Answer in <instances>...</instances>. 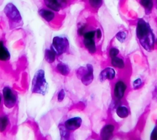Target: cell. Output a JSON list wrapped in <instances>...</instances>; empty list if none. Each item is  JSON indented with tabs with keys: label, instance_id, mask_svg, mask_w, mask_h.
<instances>
[{
	"label": "cell",
	"instance_id": "obj_1",
	"mask_svg": "<svg viewBox=\"0 0 157 140\" xmlns=\"http://www.w3.org/2000/svg\"><path fill=\"white\" fill-rule=\"evenodd\" d=\"M136 37L143 49L151 52L154 49L156 39L155 34L150 24L144 18H139L136 27Z\"/></svg>",
	"mask_w": 157,
	"mask_h": 140
},
{
	"label": "cell",
	"instance_id": "obj_2",
	"mask_svg": "<svg viewBox=\"0 0 157 140\" xmlns=\"http://www.w3.org/2000/svg\"><path fill=\"white\" fill-rule=\"evenodd\" d=\"M48 84L45 78V72L43 69L36 71L32 79L31 91L32 93L45 95L48 91Z\"/></svg>",
	"mask_w": 157,
	"mask_h": 140
},
{
	"label": "cell",
	"instance_id": "obj_3",
	"mask_svg": "<svg viewBox=\"0 0 157 140\" xmlns=\"http://www.w3.org/2000/svg\"><path fill=\"white\" fill-rule=\"evenodd\" d=\"M4 13L8 19L10 28H14L21 24L22 17L17 7L11 2L6 5L4 8Z\"/></svg>",
	"mask_w": 157,
	"mask_h": 140
},
{
	"label": "cell",
	"instance_id": "obj_4",
	"mask_svg": "<svg viewBox=\"0 0 157 140\" xmlns=\"http://www.w3.org/2000/svg\"><path fill=\"white\" fill-rule=\"evenodd\" d=\"M50 48L52 49L57 56L66 53L69 50V42L65 36H56L52 39Z\"/></svg>",
	"mask_w": 157,
	"mask_h": 140
},
{
	"label": "cell",
	"instance_id": "obj_5",
	"mask_svg": "<svg viewBox=\"0 0 157 140\" xmlns=\"http://www.w3.org/2000/svg\"><path fill=\"white\" fill-rule=\"evenodd\" d=\"M76 76L85 86L90 85L94 80V68L90 63L80 66L76 71Z\"/></svg>",
	"mask_w": 157,
	"mask_h": 140
},
{
	"label": "cell",
	"instance_id": "obj_6",
	"mask_svg": "<svg viewBox=\"0 0 157 140\" xmlns=\"http://www.w3.org/2000/svg\"><path fill=\"white\" fill-rule=\"evenodd\" d=\"M2 96L4 106L9 109H13L18 103V96L17 93L10 86L6 85L2 89Z\"/></svg>",
	"mask_w": 157,
	"mask_h": 140
},
{
	"label": "cell",
	"instance_id": "obj_7",
	"mask_svg": "<svg viewBox=\"0 0 157 140\" xmlns=\"http://www.w3.org/2000/svg\"><path fill=\"white\" fill-rule=\"evenodd\" d=\"M82 43L85 49L90 53L94 54L97 52L96 44V29L88 30L83 35Z\"/></svg>",
	"mask_w": 157,
	"mask_h": 140
},
{
	"label": "cell",
	"instance_id": "obj_8",
	"mask_svg": "<svg viewBox=\"0 0 157 140\" xmlns=\"http://www.w3.org/2000/svg\"><path fill=\"white\" fill-rule=\"evenodd\" d=\"M83 123V119L79 116H74L67 118L63 122V126L69 131L74 132L79 129Z\"/></svg>",
	"mask_w": 157,
	"mask_h": 140
},
{
	"label": "cell",
	"instance_id": "obj_9",
	"mask_svg": "<svg viewBox=\"0 0 157 140\" xmlns=\"http://www.w3.org/2000/svg\"><path fill=\"white\" fill-rule=\"evenodd\" d=\"M127 85L123 80H118L113 86V96L117 101L121 100L125 95Z\"/></svg>",
	"mask_w": 157,
	"mask_h": 140
},
{
	"label": "cell",
	"instance_id": "obj_10",
	"mask_svg": "<svg viewBox=\"0 0 157 140\" xmlns=\"http://www.w3.org/2000/svg\"><path fill=\"white\" fill-rule=\"evenodd\" d=\"M115 125L112 123L105 124L100 131V140H111L115 131Z\"/></svg>",
	"mask_w": 157,
	"mask_h": 140
},
{
	"label": "cell",
	"instance_id": "obj_11",
	"mask_svg": "<svg viewBox=\"0 0 157 140\" xmlns=\"http://www.w3.org/2000/svg\"><path fill=\"white\" fill-rule=\"evenodd\" d=\"M116 76V71L113 67L107 66L104 68L99 73V80L103 82L107 80H112Z\"/></svg>",
	"mask_w": 157,
	"mask_h": 140
},
{
	"label": "cell",
	"instance_id": "obj_12",
	"mask_svg": "<svg viewBox=\"0 0 157 140\" xmlns=\"http://www.w3.org/2000/svg\"><path fill=\"white\" fill-rule=\"evenodd\" d=\"M45 6L47 9L53 10V12H58L61 10L63 7L66 5V0H44Z\"/></svg>",
	"mask_w": 157,
	"mask_h": 140
},
{
	"label": "cell",
	"instance_id": "obj_13",
	"mask_svg": "<svg viewBox=\"0 0 157 140\" xmlns=\"http://www.w3.org/2000/svg\"><path fill=\"white\" fill-rule=\"evenodd\" d=\"M40 17L48 23L52 22L56 18V14L53 10L47 8H40L38 10Z\"/></svg>",
	"mask_w": 157,
	"mask_h": 140
},
{
	"label": "cell",
	"instance_id": "obj_14",
	"mask_svg": "<svg viewBox=\"0 0 157 140\" xmlns=\"http://www.w3.org/2000/svg\"><path fill=\"white\" fill-rule=\"evenodd\" d=\"M10 53L5 45L4 40H0V61L2 63L7 62L10 59Z\"/></svg>",
	"mask_w": 157,
	"mask_h": 140
},
{
	"label": "cell",
	"instance_id": "obj_15",
	"mask_svg": "<svg viewBox=\"0 0 157 140\" xmlns=\"http://www.w3.org/2000/svg\"><path fill=\"white\" fill-rule=\"evenodd\" d=\"M10 121L9 115L4 113L0 114V133H4L10 126Z\"/></svg>",
	"mask_w": 157,
	"mask_h": 140
},
{
	"label": "cell",
	"instance_id": "obj_16",
	"mask_svg": "<svg viewBox=\"0 0 157 140\" xmlns=\"http://www.w3.org/2000/svg\"><path fill=\"white\" fill-rule=\"evenodd\" d=\"M56 71L63 76H67L71 72L70 67L67 64L64 62H59L55 66Z\"/></svg>",
	"mask_w": 157,
	"mask_h": 140
},
{
	"label": "cell",
	"instance_id": "obj_17",
	"mask_svg": "<svg viewBox=\"0 0 157 140\" xmlns=\"http://www.w3.org/2000/svg\"><path fill=\"white\" fill-rule=\"evenodd\" d=\"M57 55L55 52L50 48L46 49L44 51V59L49 64H53L55 62Z\"/></svg>",
	"mask_w": 157,
	"mask_h": 140
},
{
	"label": "cell",
	"instance_id": "obj_18",
	"mask_svg": "<svg viewBox=\"0 0 157 140\" xmlns=\"http://www.w3.org/2000/svg\"><path fill=\"white\" fill-rule=\"evenodd\" d=\"M116 115L120 119H125L129 116V110L124 105H119L115 109Z\"/></svg>",
	"mask_w": 157,
	"mask_h": 140
},
{
	"label": "cell",
	"instance_id": "obj_19",
	"mask_svg": "<svg viewBox=\"0 0 157 140\" xmlns=\"http://www.w3.org/2000/svg\"><path fill=\"white\" fill-rule=\"evenodd\" d=\"M59 132V140H71L72 132L67 130L63 125L60 124L58 126Z\"/></svg>",
	"mask_w": 157,
	"mask_h": 140
},
{
	"label": "cell",
	"instance_id": "obj_20",
	"mask_svg": "<svg viewBox=\"0 0 157 140\" xmlns=\"http://www.w3.org/2000/svg\"><path fill=\"white\" fill-rule=\"evenodd\" d=\"M110 63L113 68L123 69L125 68V63L123 58L117 56L110 58Z\"/></svg>",
	"mask_w": 157,
	"mask_h": 140
},
{
	"label": "cell",
	"instance_id": "obj_21",
	"mask_svg": "<svg viewBox=\"0 0 157 140\" xmlns=\"http://www.w3.org/2000/svg\"><path fill=\"white\" fill-rule=\"evenodd\" d=\"M139 2L144 9L147 15H148L151 12L154 6L153 0H139Z\"/></svg>",
	"mask_w": 157,
	"mask_h": 140
},
{
	"label": "cell",
	"instance_id": "obj_22",
	"mask_svg": "<svg viewBox=\"0 0 157 140\" xmlns=\"http://www.w3.org/2000/svg\"><path fill=\"white\" fill-rule=\"evenodd\" d=\"M115 38L120 43H123L127 38V33L124 31H120L115 34Z\"/></svg>",
	"mask_w": 157,
	"mask_h": 140
},
{
	"label": "cell",
	"instance_id": "obj_23",
	"mask_svg": "<svg viewBox=\"0 0 157 140\" xmlns=\"http://www.w3.org/2000/svg\"><path fill=\"white\" fill-rule=\"evenodd\" d=\"M90 7L93 9H99L103 3V0H88Z\"/></svg>",
	"mask_w": 157,
	"mask_h": 140
},
{
	"label": "cell",
	"instance_id": "obj_24",
	"mask_svg": "<svg viewBox=\"0 0 157 140\" xmlns=\"http://www.w3.org/2000/svg\"><path fill=\"white\" fill-rule=\"evenodd\" d=\"M66 98V91L64 88H61L57 93L56 99L58 102L61 103Z\"/></svg>",
	"mask_w": 157,
	"mask_h": 140
},
{
	"label": "cell",
	"instance_id": "obj_25",
	"mask_svg": "<svg viewBox=\"0 0 157 140\" xmlns=\"http://www.w3.org/2000/svg\"><path fill=\"white\" fill-rule=\"evenodd\" d=\"M143 85V80L141 78H136V79H134L132 83V88L134 90H137L139 89L140 88L142 87Z\"/></svg>",
	"mask_w": 157,
	"mask_h": 140
},
{
	"label": "cell",
	"instance_id": "obj_26",
	"mask_svg": "<svg viewBox=\"0 0 157 140\" xmlns=\"http://www.w3.org/2000/svg\"><path fill=\"white\" fill-rule=\"evenodd\" d=\"M88 31L87 30V25L86 23L81 24L77 29V34L79 36H83L84 33Z\"/></svg>",
	"mask_w": 157,
	"mask_h": 140
},
{
	"label": "cell",
	"instance_id": "obj_27",
	"mask_svg": "<svg viewBox=\"0 0 157 140\" xmlns=\"http://www.w3.org/2000/svg\"><path fill=\"white\" fill-rule=\"evenodd\" d=\"M119 52H120V51H119L118 49H117V47H112L109 50V55L110 58H113V57L117 56L119 54Z\"/></svg>",
	"mask_w": 157,
	"mask_h": 140
},
{
	"label": "cell",
	"instance_id": "obj_28",
	"mask_svg": "<svg viewBox=\"0 0 157 140\" xmlns=\"http://www.w3.org/2000/svg\"><path fill=\"white\" fill-rule=\"evenodd\" d=\"M150 140H157V124L155 125L150 133Z\"/></svg>",
	"mask_w": 157,
	"mask_h": 140
},
{
	"label": "cell",
	"instance_id": "obj_29",
	"mask_svg": "<svg viewBox=\"0 0 157 140\" xmlns=\"http://www.w3.org/2000/svg\"><path fill=\"white\" fill-rule=\"evenodd\" d=\"M102 36V31L101 30L100 28H97L96 29V38L98 40L101 39V37Z\"/></svg>",
	"mask_w": 157,
	"mask_h": 140
},
{
	"label": "cell",
	"instance_id": "obj_30",
	"mask_svg": "<svg viewBox=\"0 0 157 140\" xmlns=\"http://www.w3.org/2000/svg\"><path fill=\"white\" fill-rule=\"evenodd\" d=\"M3 104V101H2V94L0 93V109L2 106V104Z\"/></svg>",
	"mask_w": 157,
	"mask_h": 140
},
{
	"label": "cell",
	"instance_id": "obj_31",
	"mask_svg": "<svg viewBox=\"0 0 157 140\" xmlns=\"http://www.w3.org/2000/svg\"><path fill=\"white\" fill-rule=\"evenodd\" d=\"M156 8L157 9V0H156Z\"/></svg>",
	"mask_w": 157,
	"mask_h": 140
},
{
	"label": "cell",
	"instance_id": "obj_32",
	"mask_svg": "<svg viewBox=\"0 0 157 140\" xmlns=\"http://www.w3.org/2000/svg\"><path fill=\"white\" fill-rule=\"evenodd\" d=\"M92 140H98V139H92Z\"/></svg>",
	"mask_w": 157,
	"mask_h": 140
}]
</instances>
